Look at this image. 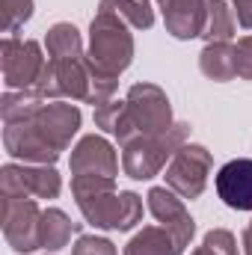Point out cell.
<instances>
[{
	"instance_id": "6da1fadb",
	"label": "cell",
	"mask_w": 252,
	"mask_h": 255,
	"mask_svg": "<svg viewBox=\"0 0 252 255\" xmlns=\"http://www.w3.org/2000/svg\"><path fill=\"white\" fill-rule=\"evenodd\" d=\"M80 128V110L65 101H45L24 116L3 122L6 154L21 163L54 166Z\"/></svg>"
},
{
	"instance_id": "ba28073f",
	"label": "cell",
	"mask_w": 252,
	"mask_h": 255,
	"mask_svg": "<svg viewBox=\"0 0 252 255\" xmlns=\"http://www.w3.org/2000/svg\"><path fill=\"white\" fill-rule=\"evenodd\" d=\"M211 151L205 145H193L184 142L172 160L166 163V187L172 193H178L181 199H199L205 193L208 175H211Z\"/></svg>"
},
{
	"instance_id": "ac0fdd59",
	"label": "cell",
	"mask_w": 252,
	"mask_h": 255,
	"mask_svg": "<svg viewBox=\"0 0 252 255\" xmlns=\"http://www.w3.org/2000/svg\"><path fill=\"white\" fill-rule=\"evenodd\" d=\"M238 30L235 9H229L226 0H208V21H205V39L208 42H229Z\"/></svg>"
},
{
	"instance_id": "7c38bea8",
	"label": "cell",
	"mask_w": 252,
	"mask_h": 255,
	"mask_svg": "<svg viewBox=\"0 0 252 255\" xmlns=\"http://www.w3.org/2000/svg\"><path fill=\"white\" fill-rule=\"evenodd\" d=\"M217 196L235 208V211H252V160L250 157H235L229 160L217 178Z\"/></svg>"
},
{
	"instance_id": "5bb4252c",
	"label": "cell",
	"mask_w": 252,
	"mask_h": 255,
	"mask_svg": "<svg viewBox=\"0 0 252 255\" xmlns=\"http://www.w3.org/2000/svg\"><path fill=\"white\" fill-rule=\"evenodd\" d=\"M199 68L205 77L226 83L238 77V65H235V45L229 42H208L205 51L199 54Z\"/></svg>"
},
{
	"instance_id": "9c48e42d",
	"label": "cell",
	"mask_w": 252,
	"mask_h": 255,
	"mask_svg": "<svg viewBox=\"0 0 252 255\" xmlns=\"http://www.w3.org/2000/svg\"><path fill=\"white\" fill-rule=\"evenodd\" d=\"M63 190V178L54 166L39 163H6L0 169L3 196H30V199H57Z\"/></svg>"
},
{
	"instance_id": "603a6c76",
	"label": "cell",
	"mask_w": 252,
	"mask_h": 255,
	"mask_svg": "<svg viewBox=\"0 0 252 255\" xmlns=\"http://www.w3.org/2000/svg\"><path fill=\"white\" fill-rule=\"evenodd\" d=\"M235 65H238V77L252 80V36H241L235 45Z\"/></svg>"
},
{
	"instance_id": "2e32d148",
	"label": "cell",
	"mask_w": 252,
	"mask_h": 255,
	"mask_svg": "<svg viewBox=\"0 0 252 255\" xmlns=\"http://www.w3.org/2000/svg\"><path fill=\"white\" fill-rule=\"evenodd\" d=\"M77 232H80V223H71L65 217V211H60V208L42 211V250H48V253L63 250L71 241V235H77Z\"/></svg>"
},
{
	"instance_id": "d6986e66",
	"label": "cell",
	"mask_w": 252,
	"mask_h": 255,
	"mask_svg": "<svg viewBox=\"0 0 252 255\" xmlns=\"http://www.w3.org/2000/svg\"><path fill=\"white\" fill-rule=\"evenodd\" d=\"M98 9L116 12L119 18H125L127 24L136 27V30H148L154 24V12H151L148 0H101Z\"/></svg>"
},
{
	"instance_id": "d4e9b609",
	"label": "cell",
	"mask_w": 252,
	"mask_h": 255,
	"mask_svg": "<svg viewBox=\"0 0 252 255\" xmlns=\"http://www.w3.org/2000/svg\"><path fill=\"white\" fill-rule=\"evenodd\" d=\"M244 255H252V223L244 229Z\"/></svg>"
},
{
	"instance_id": "3957f363",
	"label": "cell",
	"mask_w": 252,
	"mask_h": 255,
	"mask_svg": "<svg viewBox=\"0 0 252 255\" xmlns=\"http://www.w3.org/2000/svg\"><path fill=\"white\" fill-rule=\"evenodd\" d=\"M172 125L175 122H172V107L166 92L154 83H133L127 89L125 107L113 136L125 145L136 136H160Z\"/></svg>"
},
{
	"instance_id": "44dd1931",
	"label": "cell",
	"mask_w": 252,
	"mask_h": 255,
	"mask_svg": "<svg viewBox=\"0 0 252 255\" xmlns=\"http://www.w3.org/2000/svg\"><path fill=\"white\" fill-rule=\"evenodd\" d=\"M190 255H238V244H235V235L226 232V229H214L205 235L202 247L193 250Z\"/></svg>"
},
{
	"instance_id": "52a82bcc",
	"label": "cell",
	"mask_w": 252,
	"mask_h": 255,
	"mask_svg": "<svg viewBox=\"0 0 252 255\" xmlns=\"http://www.w3.org/2000/svg\"><path fill=\"white\" fill-rule=\"evenodd\" d=\"M48 65V57L42 54L39 42L6 36L0 42V68L6 89H33Z\"/></svg>"
},
{
	"instance_id": "7a4b0ae2",
	"label": "cell",
	"mask_w": 252,
	"mask_h": 255,
	"mask_svg": "<svg viewBox=\"0 0 252 255\" xmlns=\"http://www.w3.org/2000/svg\"><path fill=\"white\" fill-rule=\"evenodd\" d=\"M71 193L83 220L104 232H127L142 220V199L130 190H116V178L71 175Z\"/></svg>"
},
{
	"instance_id": "7402d4cb",
	"label": "cell",
	"mask_w": 252,
	"mask_h": 255,
	"mask_svg": "<svg viewBox=\"0 0 252 255\" xmlns=\"http://www.w3.org/2000/svg\"><path fill=\"white\" fill-rule=\"evenodd\" d=\"M71 255H119L116 247L107 241V238H98V235H80Z\"/></svg>"
},
{
	"instance_id": "e0dca14e",
	"label": "cell",
	"mask_w": 252,
	"mask_h": 255,
	"mask_svg": "<svg viewBox=\"0 0 252 255\" xmlns=\"http://www.w3.org/2000/svg\"><path fill=\"white\" fill-rule=\"evenodd\" d=\"M45 48H48V57L51 60H77L83 57V39L77 33L74 24H54L45 36Z\"/></svg>"
},
{
	"instance_id": "8992f818",
	"label": "cell",
	"mask_w": 252,
	"mask_h": 255,
	"mask_svg": "<svg viewBox=\"0 0 252 255\" xmlns=\"http://www.w3.org/2000/svg\"><path fill=\"white\" fill-rule=\"evenodd\" d=\"M0 226H3L6 244L15 253L42 250V211H39L36 199H30V196H3L0 199Z\"/></svg>"
},
{
	"instance_id": "277c9868",
	"label": "cell",
	"mask_w": 252,
	"mask_h": 255,
	"mask_svg": "<svg viewBox=\"0 0 252 255\" xmlns=\"http://www.w3.org/2000/svg\"><path fill=\"white\" fill-rule=\"evenodd\" d=\"M89 63L101 71L119 77L133 60V36L127 33V21L116 12L98 9L89 24Z\"/></svg>"
},
{
	"instance_id": "5b68a950",
	"label": "cell",
	"mask_w": 252,
	"mask_h": 255,
	"mask_svg": "<svg viewBox=\"0 0 252 255\" xmlns=\"http://www.w3.org/2000/svg\"><path fill=\"white\" fill-rule=\"evenodd\" d=\"M190 125L187 122H175L166 133L160 136H136L122 145V169L127 178L133 181H148L154 178L169 160L172 154L187 142Z\"/></svg>"
},
{
	"instance_id": "8fae6325",
	"label": "cell",
	"mask_w": 252,
	"mask_h": 255,
	"mask_svg": "<svg viewBox=\"0 0 252 255\" xmlns=\"http://www.w3.org/2000/svg\"><path fill=\"white\" fill-rule=\"evenodd\" d=\"M71 175H104V178H116L119 175V157L110 145V139L89 133L83 136L74 148H71Z\"/></svg>"
},
{
	"instance_id": "cb8c5ba5",
	"label": "cell",
	"mask_w": 252,
	"mask_h": 255,
	"mask_svg": "<svg viewBox=\"0 0 252 255\" xmlns=\"http://www.w3.org/2000/svg\"><path fill=\"white\" fill-rule=\"evenodd\" d=\"M235 18L244 30H252V0H235Z\"/></svg>"
},
{
	"instance_id": "30bf717a",
	"label": "cell",
	"mask_w": 252,
	"mask_h": 255,
	"mask_svg": "<svg viewBox=\"0 0 252 255\" xmlns=\"http://www.w3.org/2000/svg\"><path fill=\"white\" fill-rule=\"evenodd\" d=\"M145 199H148V211L154 214V220L175 238L178 253H184L193 241V232H196V223H193L190 211L184 208V199L178 193H172L169 187H151Z\"/></svg>"
},
{
	"instance_id": "4fadbf2b",
	"label": "cell",
	"mask_w": 252,
	"mask_h": 255,
	"mask_svg": "<svg viewBox=\"0 0 252 255\" xmlns=\"http://www.w3.org/2000/svg\"><path fill=\"white\" fill-rule=\"evenodd\" d=\"M163 9L166 30L175 39H196L205 33L208 21V0H157Z\"/></svg>"
},
{
	"instance_id": "ffe728a7",
	"label": "cell",
	"mask_w": 252,
	"mask_h": 255,
	"mask_svg": "<svg viewBox=\"0 0 252 255\" xmlns=\"http://www.w3.org/2000/svg\"><path fill=\"white\" fill-rule=\"evenodd\" d=\"M33 15V0H0V30L6 36L18 33Z\"/></svg>"
},
{
	"instance_id": "9a60e30c",
	"label": "cell",
	"mask_w": 252,
	"mask_h": 255,
	"mask_svg": "<svg viewBox=\"0 0 252 255\" xmlns=\"http://www.w3.org/2000/svg\"><path fill=\"white\" fill-rule=\"evenodd\" d=\"M125 255H181L175 238L163 226H142L125 247Z\"/></svg>"
}]
</instances>
